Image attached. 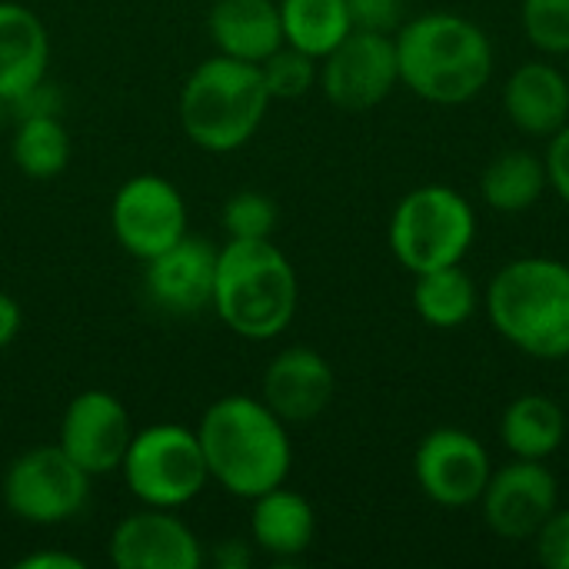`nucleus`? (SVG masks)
<instances>
[{
  "label": "nucleus",
  "mask_w": 569,
  "mask_h": 569,
  "mask_svg": "<svg viewBox=\"0 0 569 569\" xmlns=\"http://www.w3.org/2000/svg\"><path fill=\"white\" fill-rule=\"evenodd\" d=\"M197 437L210 480L237 500H257L290 477L287 423L260 397L230 393L213 400L197 423Z\"/></svg>",
  "instance_id": "obj_1"
},
{
  "label": "nucleus",
  "mask_w": 569,
  "mask_h": 569,
  "mask_svg": "<svg viewBox=\"0 0 569 569\" xmlns=\"http://www.w3.org/2000/svg\"><path fill=\"white\" fill-rule=\"evenodd\" d=\"M400 83L437 107L480 97L493 77V43L480 23L450 10L420 13L393 33Z\"/></svg>",
  "instance_id": "obj_2"
},
{
  "label": "nucleus",
  "mask_w": 569,
  "mask_h": 569,
  "mask_svg": "<svg viewBox=\"0 0 569 569\" xmlns=\"http://www.w3.org/2000/svg\"><path fill=\"white\" fill-rule=\"evenodd\" d=\"M300 280L273 240H227L217 250L213 310L240 340H277L297 317Z\"/></svg>",
  "instance_id": "obj_3"
},
{
  "label": "nucleus",
  "mask_w": 569,
  "mask_h": 569,
  "mask_svg": "<svg viewBox=\"0 0 569 569\" xmlns=\"http://www.w3.org/2000/svg\"><path fill=\"white\" fill-rule=\"evenodd\" d=\"M493 330L533 360L569 357V263L553 257H517L487 287Z\"/></svg>",
  "instance_id": "obj_4"
},
{
  "label": "nucleus",
  "mask_w": 569,
  "mask_h": 569,
  "mask_svg": "<svg viewBox=\"0 0 569 569\" xmlns=\"http://www.w3.org/2000/svg\"><path fill=\"white\" fill-rule=\"evenodd\" d=\"M270 103L260 63L213 53L190 70L180 90V127L193 147L233 153L257 137Z\"/></svg>",
  "instance_id": "obj_5"
},
{
  "label": "nucleus",
  "mask_w": 569,
  "mask_h": 569,
  "mask_svg": "<svg viewBox=\"0 0 569 569\" xmlns=\"http://www.w3.org/2000/svg\"><path fill=\"white\" fill-rule=\"evenodd\" d=\"M390 250L403 270L427 273L440 267L463 263L477 240V213L470 200L443 183H427L410 190L390 217L387 227Z\"/></svg>",
  "instance_id": "obj_6"
},
{
  "label": "nucleus",
  "mask_w": 569,
  "mask_h": 569,
  "mask_svg": "<svg viewBox=\"0 0 569 569\" xmlns=\"http://www.w3.org/2000/svg\"><path fill=\"white\" fill-rule=\"evenodd\" d=\"M120 473L127 490L143 507L160 510H180L193 503L210 483L200 437L183 423H150L133 430Z\"/></svg>",
  "instance_id": "obj_7"
},
{
  "label": "nucleus",
  "mask_w": 569,
  "mask_h": 569,
  "mask_svg": "<svg viewBox=\"0 0 569 569\" xmlns=\"http://www.w3.org/2000/svg\"><path fill=\"white\" fill-rule=\"evenodd\" d=\"M90 473H83L57 443L30 447L3 473V507L33 527H57L73 520L90 497Z\"/></svg>",
  "instance_id": "obj_8"
},
{
  "label": "nucleus",
  "mask_w": 569,
  "mask_h": 569,
  "mask_svg": "<svg viewBox=\"0 0 569 569\" xmlns=\"http://www.w3.org/2000/svg\"><path fill=\"white\" fill-rule=\"evenodd\" d=\"M110 227L117 243L140 263L153 260L180 237H187V200L160 173H137L120 183L110 203Z\"/></svg>",
  "instance_id": "obj_9"
},
{
  "label": "nucleus",
  "mask_w": 569,
  "mask_h": 569,
  "mask_svg": "<svg viewBox=\"0 0 569 569\" xmlns=\"http://www.w3.org/2000/svg\"><path fill=\"white\" fill-rule=\"evenodd\" d=\"M317 83H320L323 97L347 113L380 107L393 93V87L400 83L393 33L350 30L320 60V80Z\"/></svg>",
  "instance_id": "obj_10"
},
{
  "label": "nucleus",
  "mask_w": 569,
  "mask_h": 569,
  "mask_svg": "<svg viewBox=\"0 0 569 569\" xmlns=\"http://www.w3.org/2000/svg\"><path fill=\"white\" fill-rule=\"evenodd\" d=\"M493 463L480 437L463 427L430 430L413 453V477L423 497L447 510H463L480 503L490 483Z\"/></svg>",
  "instance_id": "obj_11"
},
{
  "label": "nucleus",
  "mask_w": 569,
  "mask_h": 569,
  "mask_svg": "<svg viewBox=\"0 0 569 569\" xmlns=\"http://www.w3.org/2000/svg\"><path fill=\"white\" fill-rule=\"evenodd\" d=\"M557 507H560V483L547 470V460L513 457L510 463L490 473V483L480 497L487 530L510 543L533 540Z\"/></svg>",
  "instance_id": "obj_12"
},
{
  "label": "nucleus",
  "mask_w": 569,
  "mask_h": 569,
  "mask_svg": "<svg viewBox=\"0 0 569 569\" xmlns=\"http://www.w3.org/2000/svg\"><path fill=\"white\" fill-rule=\"evenodd\" d=\"M130 440H133L130 413L107 390L77 393L60 417L57 447L90 477L117 473Z\"/></svg>",
  "instance_id": "obj_13"
},
{
  "label": "nucleus",
  "mask_w": 569,
  "mask_h": 569,
  "mask_svg": "<svg viewBox=\"0 0 569 569\" xmlns=\"http://www.w3.org/2000/svg\"><path fill=\"white\" fill-rule=\"evenodd\" d=\"M110 560L117 569H200L203 547L177 510L143 507L113 527Z\"/></svg>",
  "instance_id": "obj_14"
},
{
  "label": "nucleus",
  "mask_w": 569,
  "mask_h": 569,
  "mask_svg": "<svg viewBox=\"0 0 569 569\" xmlns=\"http://www.w3.org/2000/svg\"><path fill=\"white\" fill-rule=\"evenodd\" d=\"M217 250L203 237H180L173 247L147 260L143 287L153 307L173 317H197L213 303L217 280Z\"/></svg>",
  "instance_id": "obj_15"
},
{
  "label": "nucleus",
  "mask_w": 569,
  "mask_h": 569,
  "mask_svg": "<svg viewBox=\"0 0 569 569\" xmlns=\"http://www.w3.org/2000/svg\"><path fill=\"white\" fill-rule=\"evenodd\" d=\"M337 393V377L327 357L313 347H287L280 350L260 383V400L290 427L317 420Z\"/></svg>",
  "instance_id": "obj_16"
},
{
  "label": "nucleus",
  "mask_w": 569,
  "mask_h": 569,
  "mask_svg": "<svg viewBox=\"0 0 569 569\" xmlns=\"http://www.w3.org/2000/svg\"><path fill=\"white\" fill-rule=\"evenodd\" d=\"M503 110L527 137L550 140L569 123V77L557 63L527 60L503 83Z\"/></svg>",
  "instance_id": "obj_17"
},
{
  "label": "nucleus",
  "mask_w": 569,
  "mask_h": 569,
  "mask_svg": "<svg viewBox=\"0 0 569 569\" xmlns=\"http://www.w3.org/2000/svg\"><path fill=\"white\" fill-rule=\"evenodd\" d=\"M50 37L43 20L17 0H0V100L10 107L47 80Z\"/></svg>",
  "instance_id": "obj_18"
},
{
  "label": "nucleus",
  "mask_w": 569,
  "mask_h": 569,
  "mask_svg": "<svg viewBox=\"0 0 569 569\" xmlns=\"http://www.w3.org/2000/svg\"><path fill=\"white\" fill-rule=\"evenodd\" d=\"M207 30L217 53L247 63H263L277 47H283L277 0H213Z\"/></svg>",
  "instance_id": "obj_19"
},
{
  "label": "nucleus",
  "mask_w": 569,
  "mask_h": 569,
  "mask_svg": "<svg viewBox=\"0 0 569 569\" xmlns=\"http://www.w3.org/2000/svg\"><path fill=\"white\" fill-rule=\"evenodd\" d=\"M250 503V540L260 553L273 560H297L310 550L317 537V513L303 493L283 483Z\"/></svg>",
  "instance_id": "obj_20"
},
{
  "label": "nucleus",
  "mask_w": 569,
  "mask_h": 569,
  "mask_svg": "<svg viewBox=\"0 0 569 569\" xmlns=\"http://www.w3.org/2000/svg\"><path fill=\"white\" fill-rule=\"evenodd\" d=\"M500 437L510 457L550 460L567 440V413L557 400L543 393H523L503 410Z\"/></svg>",
  "instance_id": "obj_21"
},
{
  "label": "nucleus",
  "mask_w": 569,
  "mask_h": 569,
  "mask_svg": "<svg viewBox=\"0 0 569 569\" xmlns=\"http://www.w3.org/2000/svg\"><path fill=\"white\" fill-rule=\"evenodd\" d=\"M550 190L547 163L533 150H503L497 153L480 173V197L490 210L500 213H523L543 200Z\"/></svg>",
  "instance_id": "obj_22"
},
{
  "label": "nucleus",
  "mask_w": 569,
  "mask_h": 569,
  "mask_svg": "<svg viewBox=\"0 0 569 569\" xmlns=\"http://www.w3.org/2000/svg\"><path fill=\"white\" fill-rule=\"evenodd\" d=\"M477 307H480L477 283L460 263L413 277V310L433 330L463 327L477 313Z\"/></svg>",
  "instance_id": "obj_23"
},
{
  "label": "nucleus",
  "mask_w": 569,
  "mask_h": 569,
  "mask_svg": "<svg viewBox=\"0 0 569 569\" xmlns=\"http://www.w3.org/2000/svg\"><path fill=\"white\" fill-rule=\"evenodd\" d=\"M283 43L323 60L350 30L347 0H277Z\"/></svg>",
  "instance_id": "obj_24"
},
{
  "label": "nucleus",
  "mask_w": 569,
  "mask_h": 569,
  "mask_svg": "<svg viewBox=\"0 0 569 569\" xmlns=\"http://www.w3.org/2000/svg\"><path fill=\"white\" fill-rule=\"evenodd\" d=\"M10 157L17 170L30 180H53L70 163V133L60 123V113H30L17 117Z\"/></svg>",
  "instance_id": "obj_25"
},
{
  "label": "nucleus",
  "mask_w": 569,
  "mask_h": 569,
  "mask_svg": "<svg viewBox=\"0 0 569 569\" xmlns=\"http://www.w3.org/2000/svg\"><path fill=\"white\" fill-rule=\"evenodd\" d=\"M260 73L273 100H300L320 80V60L283 43L260 63Z\"/></svg>",
  "instance_id": "obj_26"
},
{
  "label": "nucleus",
  "mask_w": 569,
  "mask_h": 569,
  "mask_svg": "<svg viewBox=\"0 0 569 569\" xmlns=\"http://www.w3.org/2000/svg\"><path fill=\"white\" fill-rule=\"evenodd\" d=\"M520 27L547 57H569V0H523Z\"/></svg>",
  "instance_id": "obj_27"
},
{
  "label": "nucleus",
  "mask_w": 569,
  "mask_h": 569,
  "mask_svg": "<svg viewBox=\"0 0 569 569\" xmlns=\"http://www.w3.org/2000/svg\"><path fill=\"white\" fill-rule=\"evenodd\" d=\"M280 210L260 190H240L223 203L227 240H273Z\"/></svg>",
  "instance_id": "obj_28"
},
{
  "label": "nucleus",
  "mask_w": 569,
  "mask_h": 569,
  "mask_svg": "<svg viewBox=\"0 0 569 569\" xmlns=\"http://www.w3.org/2000/svg\"><path fill=\"white\" fill-rule=\"evenodd\" d=\"M537 560L550 569H569V510H553L533 537Z\"/></svg>",
  "instance_id": "obj_29"
},
{
  "label": "nucleus",
  "mask_w": 569,
  "mask_h": 569,
  "mask_svg": "<svg viewBox=\"0 0 569 569\" xmlns=\"http://www.w3.org/2000/svg\"><path fill=\"white\" fill-rule=\"evenodd\" d=\"M353 30L397 33L403 23V0H347Z\"/></svg>",
  "instance_id": "obj_30"
},
{
  "label": "nucleus",
  "mask_w": 569,
  "mask_h": 569,
  "mask_svg": "<svg viewBox=\"0 0 569 569\" xmlns=\"http://www.w3.org/2000/svg\"><path fill=\"white\" fill-rule=\"evenodd\" d=\"M547 180H550V190L563 200L569 207V123L560 127L550 143H547Z\"/></svg>",
  "instance_id": "obj_31"
},
{
  "label": "nucleus",
  "mask_w": 569,
  "mask_h": 569,
  "mask_svg": "<svg viewBox=\"0 0 569 569\" xmlns=\"http://www.w3.org/2000/svg\"><path fill=\"white\" fill-rule=\"evenodd\" d=\"M213 563L220 569H250L253 567V540L250 543L240 537L220 540L213 550Z\"/></svg>",
  "instance_id": "obj_32"
},
{
  "label": "nucleus",
  "mask_w": 569,
  "mask_h": 569,
  "mask_svg": "<svg viewBox=\"0 0 569 569\" xmlns=\"http://www.w3.org/2000/svg\"><path fill=\"white\" fill-rule=\"evenodd\" d=\"M17 569H87V563L73 553H63V550H40V553H27L20 557Z\"/></svg>",
  "instance_id": "obj_33"
},
{
  "label": "nucleus",
  "mask_w": 569,
  "mask_h": 569,
  "mask_svg": "<svg viewBox=\"0 0 569 569\" xmlns=\"http://www.w3.org/2000/svg\"><path fill=\"white\" fill-rule=\"evenodd\" d=\"M20 323H23V313H20V303L0 290V350H7L17 333H20Z\"/></svg>",
  "instance_id": "obj_34"
},
{
  "label": "nucleus",
  "mask_w": 569,
  "mask_h": 569,
  "mask_svg": "<svg viewBox=\"0 0 569 569\" xmlns=\"http://www.w3.org/2000/svg\"><path fill=\"white\" fill-rule=\"evenodd\" d=\"M3 110H7V103H3V100H0V117H3Z\"/></svg>",
  "instance_id": "obj_35"
},
{
  "label": "nucleus",
  "mask_w": 569,
  "mask_h": 569,
  "mask_svg": "<svg viewBox=\"0 0 569 569\" xmlns=\"http://www.w3.org/2000/svg\"><path fill=\"white\" fill-rule=\"evenodd\" d=\"M567 360H569V357H567ZM567 383H569V367H567Z\"/></svg>",
  "instance_id": "obj_36"
},
{
  "label": "nucleus",
  "mask_w": 569,
  "mask_h": 569,
  "mask_svg": "<svg viewBox=\"0 0 569 569\" xmlns=\"http://www.w3.org/2000/svg\"><path fill=\"white\" fill-rule=\"evenodd\" d=\"M567 77H569V67H567Z\"/></svg>",
  "instance_id": "obj_37"
}]
</instances>
